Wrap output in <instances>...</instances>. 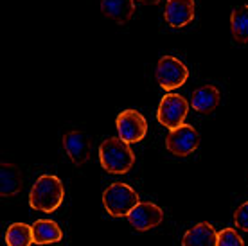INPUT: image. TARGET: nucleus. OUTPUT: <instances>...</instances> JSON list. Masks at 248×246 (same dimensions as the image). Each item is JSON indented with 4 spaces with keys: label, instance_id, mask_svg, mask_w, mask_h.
<instances>
[{
    "label": "nucleus",
    "instance_id": "nucleus-1",
    "mask_svg": "<svg viewBox=\"0 0 248 246\" xmlns=\"http://www.w3.org/2000/svg\"><path fill=\"white\" fill-rule=\"evenodd\" d=\"M63 198H65V187L62 180L54 174H42L29 192V205L34 210L54 212L63 203Z\"/></svg>",
    "mask_w": 248,
    "mask_h": 246
},
{
    "label": "nucleus",
    "instance_id": "nucleus-2",
    "mask_svg": "<svg viewBox=\"0 0 248 246\" xmlns=\"http://www.w3.org/2000/svg\"><path fill=\"white\" fill-rule=\"evenodd\" d=\"M99 162L106 172L124 174L135 164V153L121 137H112L99 146Z\"/></svg>",
    "mask_w": 248,
    "mask_h": 246
},
{
    "label": "nucleus",
    "instance_id": "nucleus-3",
    "mask_svg": "<svg viewBox=\"0 0 248 246\" xmlns=\"http://www.w3.org/2000/svg\"><path fill=\"white\" fill-rule=\"evenodd\" d=\"M137 203H139V194L126 184H112L103 192V205L106 212L113 217L128 215L135 209Z\"/></svg>",
    "mask_w": 248,
    "mask_h": 246
},
{
    "label": "nucleus",
    "instance_id": "nucleus-4",
    "mask_svg": "<svg viewBox=\"0 0 248 246\" xmlns=\"http://www.w3.org/2000/svg\"><path fill=\"white\" fill-rule=\"evenodd\" d=\"M155 77L158 81V85L164 88V90H176L180 88L184 83L189 77V70L184 63L178 60V58H173V56H164L158 60L155 68Z\"/></svg>",
    "mask_w": 248,
    "mask_h": 246
},
{
    "label": "nucleus",
    "instance_id": "nucleus-5",
    "mask_svg": "<svg viewBox=\"0 0 248 246\" xmlns=\"http://www.w3.org/2000/svg\"><path fill=\"white\" fill-rule=\"evenodd\" d=\"M187 111H189V103L186 99L178 93H168L162 97L160 105H158L156 119L162 126H166L168 129H174L184 124Z\"/></svg>",
    "mask_w": 248,
    "mask_h": 246
},
{
    "label": "nucleus",
    "instance_id": "nucleus-6",
    "mask_svg": "<svg viewBox=\"0 0 248 246\" xmlns=\"http://www.w3.org/2000/svg\"><path fill=\"white\" fill-rule=\"evenodd\" d=\"M198 131L189 124H182L178 128L169 129L168 137H166V148L176 156H187V154L194 153L198 149Z\"/></svg>",
    "mask_w": 248,
    "mask_h": 246
},
{
    "label": "nucleus",
    "instance_id": "nucleus-7",
    "mask_svg": "<svg viewBox=\"0 0 248 246\" xmlns=\"http://www.w3.org/2000/svg\"><path fill=\"white\" fill-rule=\"evenodd\" d=\"M115 124H117L119 137L128 142V144L140 142L146 137V133H148V121L144 119L140 111L137 110L121 111Z\"/></svg>",
    "mask_w": 248,
    "mask_h": 246
},
{
    "label": "nucleus",
    "instance_id": "nucleus-8",
    "mask_svg": "<svg viewBox=\"0 0 248 246\" xmlns=\"http://www.w3.org/2000/svg\"><path fill=\"white\" fill-rule=\"evenodd\" d=\"M130 225L139 232H146L151 228L158 227L164 219V210L155 203H139L135 205V209L131 210L130 214L126 215Z\"/></svg>",
    "mask_w": 248,
    "mask_h": 246
},
{
    "label": "nucleus",
    "instance_id": "nucleus-9",
    "mask_svg": "<svg viewBox=\"0 0 248 246\" xmlns=\"http://www.w3.org/2000/svg\"><path fill=\"white\" fill-rule=\"evenodd\" d=\"M164 16L174 29L186 27L194 20V0H168Z\"/></svg>",
    "mask_w": 248,
    "mask_h": 246
},
{
    "label": "nucleus",
    "instance_id": "nucleus-10",
    "mask_svg": "<svg viewBox=\"0 0 248 246\" xmlns=\"http://www.w3.org/2000/svg\"><path fill=\"white\" fill-rule=\"evenodd\" d=\"M63 148L76 166H83L90 158V138L83 131H68L63 137Z\"/></svg>",
    "mask_w": 248,
    "mask_h": 246
},
{
    "label": "nucleus",
    "instance_id": "nucleus-11",
    "mask_svg": "<svg viewBox=\"0 0 248 246\" xmlns=\"http://www.w3.org/2000/svg\"><path fill=\"white\" fill-rule=\"evenodd\" d=\"M101 11L115 24H128L135 13L133 0H101Z\"/></svg>",
    "mask_w": 248,
    "mask_h": 246
},
{
    "label": "nucleus",
    "instance_id": "nucleus-12",
    "mask_svg": "<svg viewBox=\"0 0 248 246\" xmlns=\"http://www.w3.org/2000/svg\"><path fill=\"white\" fill-rule=\"evenodd\" d=\"M182 246H217V232L211 223H198L186 232Z\"/></svg>",
    "mask_w": 248,
    "mask_h": 246
},
{
    "label": "nucleus",
    "instance_id": "nucleus-13",
    "mask_svg": "<svg viewBox=\"0 0 248 246\" xmlns=\"http://www.w3.org/2000/svg\"><path fill=\"white\" fill-rule=\"evenodd\" d=\"M219 90L212 85L200 86L198 90H194L192 93V110H196L198 113H211L217 108L219 105Z\"/></svg>",
    "mask_w": 248,
    "mask_h": 246
},
{
    "label": "nucleus",
    "instance_id": "nucleus-14",
    "mask_svg": "<svg viewBox=\"0 0 248 246\" xmlns=\"http://www.w3.org/2000/svg\"><path fill=\"white\" fill-rule=\"evenodd\" d=\"M22 189V172L13 164H2L0 166V196L9 198L18 194Z\"/></svg>",
    "mask_w": 248,
    "mask_h": 246
},
{
    "label": "nucleus",
    "instance_id": "nucleus-15",
    "mask_svg": "<svg viewBox=\"0 0 248 246\" xmlns=\"http://www.w3.org/2000/svg\"><path fill=\"white\" fill-rule=\"evenodd\" d=\"M32 235H34V245H52L62 241L63 234L58 223L50 219H38L32 225Z\"/></svg>",
    "mask_w": 248,
    "mask_h": 246
},
{
    "label": "nucleus",
    "instance_id": "nucleus-16",
    "mask_svg": "<svg viewBox=\"0 0 248 246\" xmlns=\"http://www.w3.org/2000/svg\"><path fill=\"white\" fill-rule=\"evenodd\" d=\"M230 31L234 40L239 43H248V6H237L230 15Z\"/></svg>",
    "mask_w": 248,
    "mask_h": 246
},
{
    "label": "nucleus",
    "instance_id": "nucleus-17",
    "mask_svg": "<svg viewBox=\"0 0 248 246\" xmlns=\"http://www.w3.org/2000/svg\"><path fill=\"white\" fill-rule=\"evenodd\" d=\"M34 243L32 227L25 223H13L6 230V245L7 246H31Z\"/></svg>",
    "mask_w": 248,
    "mask_h": 246
},
{
    "label": "nucleus",
    "instance_id": "nucleus-18",
    "mask_svg": "<svg viewBox=\"0 0 248 246\" xmlns=\"http://www.w3.org/2000/svg\"><path fill=\"white\" fill-rule=\"evenodd\" d=\"M217 246H245V243L234 228H225L217 232Z\"/></svg>",
    "mask_w": 248,
    "mask_h": 246
},
{
    "label": "nucleus",
    "instance_id": "nucleus-19",
    "mask_svg": "<svg viewBox=\"0 0 248 246\" xmlns=\"http://www.w3.org/2000/svg\"><path fill=\"white\" fill-rule=\"evenodd\" d=\"M234 223L243 232H248V201H245L241 207H237L236 214H234Z\"/></svg>",
    "mask_w": 248,
    "mask_h": 246
},
{
    "label": "nucleus",
    "instance_id": "nucleus-20",
    "mask_svg": "<svg viewBox=\"0 0 248 246\" xmlns=\"http://www.w3.org/2000/svg\"><path fill=\"white\" fill-rule=\"evenodd\" d=\"M139 2H142L146 6H156V4H160L162 0H139Z\"/></svg>",
    "mask_w": 248,
    "mask_h": 246
}]
</instances>
